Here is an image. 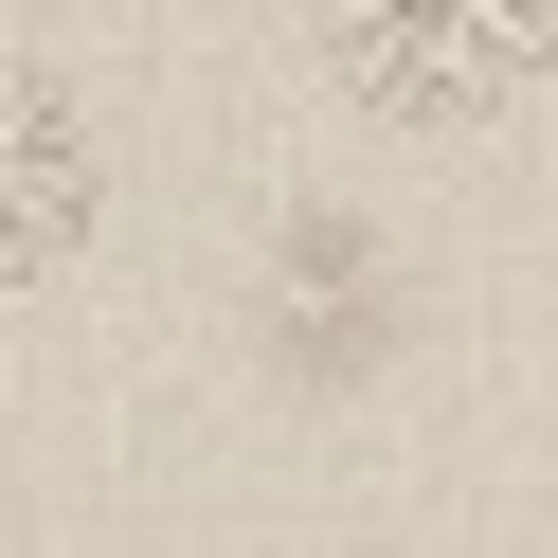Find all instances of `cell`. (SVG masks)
<instances>
[{
  "label": "cell",
  "mask_w": 558,
  "mask_h": 558,
  "mask_svg": "<svg viewBox=\"0 0 558 558\" xmlns=\"http://www.w3.org/2000/svg\"><path fill=\"white\" fill-rule=\"evenodd\" d=\"M306 54L378 126H505L558 73V0H306Z\"/></svg>",
  "instance_id": "1"
},
{
  "label": "cell",
  "mask_w": 558,
  "mask_h": 558,
  "mask_svg": "<svg viewBox=\"0 0 558 558\" xmlns=\"http://www.w3.org/2000/svg\"><path fill=\"white\" fill-rule=\"evenodd\" d=\"M73 234H90V126H73V90H54V73L0 54V306L37 289Z\"/></svg>",
  "instance_id": "2"
}]
</instances>
